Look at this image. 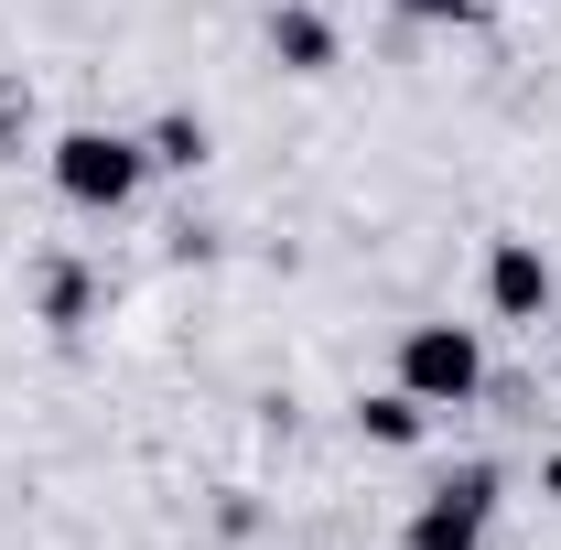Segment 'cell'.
Returning a JSON list of instances; mask_svg holds the SVG:
<instances>
[{
    "label": "cell",
    "instance_id": "obj_5",
    "mask_svg": "<svg viewBox=\"0 0 561 550\" xmlns=\"http://www.w3.org/2000/svg\"><path fill=\"white\" fill-rule=\"evenodd\" d=\"M271 55L291 76H335V22H324L313 0H280V11H271Z\"/></svg>",
    "mask_w": 561,
    "mask_h": 550
},
{
    "label": "cell",
    "instance_id": "obj_8",
    "mask_svg": "<svg viewBox=\"0 0 561 550\" xmlns=\"http://www.w3.org/2000/svg\"><path fill=\"white\" fill-rule=\"evenodd\" d=\"M44 324H87V271H44Z\"/></svg>",
    "mask_w": 561,
    "mask_h": 550
},
{
    "label": "cell",
    "instance_id": "obj_6",
    "mask_svg": "<svg viewBox=\"0 0 561 550\" xmlns=\"http://www.w3.org/2000/svg\"><path fill=\"white\" fill-rule=\"evenodd\" d=\"M356 432H367L378 454H411L421 432H432V411H421L411 389H378V400H356Z\"/></svg>",
    "mask_w": 561,
    "mask_h": 550
},
{
    "label": "cell",
    "instance_id": "obj_4",
    "mask_svg": "<svg viewBox=\"0 0 561 550\" xmlns=\"http://www.w3.org/2000/svg\"><path fill=\"white\" fill-rule=\"evenodd\" d=\"M551 302H561L551 260H540L529 238H496V249H486V313H496V324H540Z\"/></svg>",
    "mask_w": 561,
    "mask_h": 550
},
{
    "label": "cell",
    "instance_id": "obj_7",
    "mask_svg": "<svg viewBox=\"0 0 561 550\" xmlns=\"http://www.w3.org/2000/svg\"><path fill=\"white\" fill-rule=\"evenodd\" d=\"M140 151H151V173H195L216 140H206V119H184V108H162L151 130H140Z\"/></svg>",
    "mask_w": 561,
    "mask_h": 550
},
{
    "label": "cell",
    "instance_id": "obj_1",
    "mask_svg": "<svg viewBox=\"0 0 561 550\" xmlns=\"http://www.w3.org/2000/svg\"><path fill=\"white\" fill-rule=\"evenodd\" d=\"M44 173L76 216H130L140 184H151V151H140V130H55Z\"/></svg>",
    "mask_w": 561,
    "mask_h": 550
},
{
    "label": "cell",
    "instance_id": "obj_10",
    "mask_svg": "<svg viewBox=\"0 0 561 550\" xmlns=\"http://www.w3.org/2000/svg\"><path fill=\"white\" fill-rule=\"evenodd\" d=\"M540 496H551V507H561V454H540Z\"/></svg>",
    "mask_w": 561,
    "mask_h": 550
},
{
    "label": "cell",
    "instance_id": "obj_9",
    "mask_svg": "<svg viewBox=\"0 0 561 550\" xmlns=\"http://www.w3.org/2000/svg\"><path fill=\"white\" fill-rule=\"evenodd\" d=\"M411 22H496V0H400Z\"/></svg>",
    "mask_w": 561,
    "mask_h": 550
},
{
    "label": "cell",
    "instance_id": "obj_2",
    "mask_svg": "<svg viewBox=\"0 0 561 550\" xmlns=\"http://www.w3.org/2000/svg\"><path fill=\"white\" fill-rule=\"evenodd\" d=\"M389 389H411L421 411H465V400H486V335H476V324H411Z\"/></svg>",
    "mask_w": 561,
    "mask_h": 550
},
{
    "label": "cell",
    "instance_id": "obj_3",
    "mask_svg": "<svg viewBox=\"0 0 561 550\" xmlns=\"http://www.w3.org/2000/svg\"><path fill=\"white\" fill-rule=\"evenodd\" d=\"M486 518H496V465H454L400 518V550H486Z\"/></svg>",
    "mask_w": 561,
    "mask_h": 550
}]
</instances>
